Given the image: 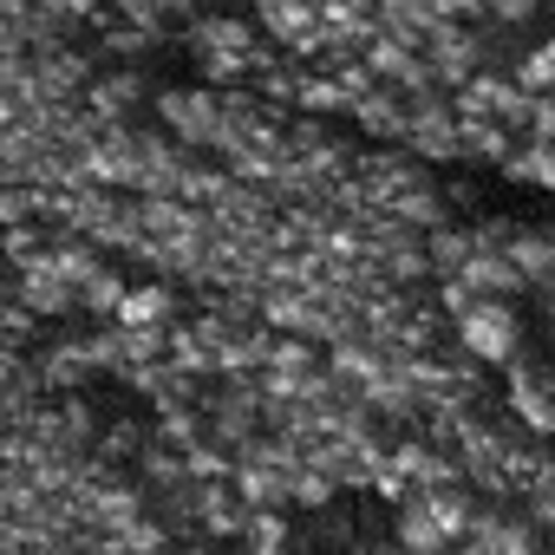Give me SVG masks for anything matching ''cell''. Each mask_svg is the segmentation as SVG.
<instances>
[{"label":"cell","instance_id":"1","mask_svg":"<svg viewBox=\"0 0 555 555\" xmlns=\"http://www.w3.org/2000/svg\"><path fill=\"white\" fill-rule=\"evenodd\" d=\"M457 334H464V347L477 353V360H509L516 353V340H522V314L509 308V301H477L464 321H457Z\"/></svg>","mask_w":555,"mask_h":555},{"label":"cell","instance_id":"2","mask_svg":"<svg viewBox=\"0 0 555 555\" xmlns=\"http://www.w3.org/2000/svg\"><path fill=\"white\" fill-rule=\"evenodd\" d=\"M457 282H464L477 301H496V295H516V282H522V274H516V268H509L496 248H477V255H464Z\"/></svg>","mask_w":555,"mask_h":555},{"label":"cell","instance_id":"3","mask_svg":"<svg viewBox=\"0 0 555 555\" xmlns=\"http://www.w3.org/2000/svg\"><path fill=\"white\" fill-rule=\"evenodd\" d=\"M164 118H170V131H183V138H216V99H209V92H170V99H164Z\"/></svg>","mask_w":555,"mask_h":555},{"label":"cell","instance_id":"4","mask_svg":"<svg viewBox=\"0 0 555 555\" xmlns=\"http://www.w3.org/2000/svg\"><path fill=\"white\" fill-rule=\"evenodd\" d=\"M164 321H170V295H164V288H125L118 327H131V334H164Z\"/></svg>","mask_w":555,"mask_h":555},{"label":"cell","instance_id":"5","mask_svg":"<svg viewBox=\"0 0 555 555\" xmlns=\"http://www.w3.org/2000/svg\"><path fill=\"white\" fill-rule=\"evenodd\" d=\"M288 477H295V464H248V470H242L235 483H242V496H248V503L274 509V503L288 496Z\"/></svg>","mask_w":555,"mask_h":555},{"label":"cell","instance_id":"6","mask_svg":"<svg viewBox=\"0 0 555 555\" xmlns=\"http://www.w3.org/2000/svg\"><path fill=\"white\" fill-rule=\"evenodd\" d=\"M418 509L431 516V529H438V542H457V535L470 529V516H477V509H470V503H464L457 490H431V496H425Z\"/></svg>","mask_w":555,"mask_h":555},{"label":"cell","instance_id":"7","mask_svg":"<svg viewBox=\"0 0 555 555\" xmlns=\"http://www.w3.org/2000/svg\"><path fill=\"white\" fill-rule=\"evenodd\" d=\"M27 301H34L40 314H66V308H73V288L60 282L47 261H34V274H27Z\"/></svg>","mask_w":555,"mask_h":555},{"label":"cell","instance_id":"8","mask_svg":"<svg viewBox=\"0 0 555 555\" xmlns=\"http://www.w3.org/2000/svg\"><path fill=\"white\" fill-rule=\"evenodd\" d=\"M399 542H405L412 555H438V548H444V542H438V529H431V516H425L418 503L399 516Z\"/></svg>","mask_w":555,"mask_h":555},{"label":"cell","instance_id":"9","mask_svg":"<svg viewBox=\"0 0 555 555\" xmlns=\"http://www.w3.org/2000/svg\"><path fill=\"white\" fill-rule=\"evenodd\" d=\"M79 295H86V308H92V314H118V301H125V282L99 268V274H92V282H86Z\"/></svg>","mask_w":555,"mask_h":555},{"label":"cell","instance_id":"10","mask_svg":"<svg viewBox=\"0 0 555 555\" xmlns=\"http://www.w3.org/2000/svg\"><path fill=\"white\" fill-rule=\"evenodd\" d=\"M334 373H340V379H360V386H373V379H379V360H373L366 347H340V353H334Z\"/></svg>","mask_w":555,"mask_h":555},{"label":"cell","instance_id":"11","mask_svg":"<svg viewBox=\"0 0 555 555\" xmlns=\"http://www.w3.org/2000/svg\"><path fill=\"white\" fill-rule=\"evenodd\" d=\"M248 529H255V548H261V555H282V542H288V522L274 516V509H255V516H248Z\"/></svg>","mask_w":555,"mask_h":555},{"label":"cell","instance_id":"12","mask_svg":"<svg viewBox=\"0 0 555 555\" xmlns=\"http://www.w3.org/2000/svg\"><path fill=\"white\" fill-rule=\"evenodd\" d=\"M503 261H509L516 274H542V268H548V242H542V235H522V242H516Z\"/></svg>","mask_w":555,"mask_h":555},{"label":"cell","instance_id":"13","mask_svg":"<svg viewBox=\"0 0 555 555\" xmlns=\"http://www.w3.org/2000/svg\"><path fill=\"white\" fill-rule=\"evenodd\" d=\"M268 27H274V34H308V27H314V14H308V8H274V14H268Z\"/></svg>","mask_w":555,"mask_h":555},{"label":"cell","instance_id":"14","mask_svg":"<svg viewBox=\"0 0 555 555\" xmlns=\"http://www.w3.org/2000/svg\"><path fill=\"white\" fill-rule=\"evenodd\" d=\"M444 308H451V314H457V321H464V314H470V308H477V295H470V288H464V282H457V274H451V282H444Z\"/></svg>","mask_w":555,"mask_h":555},{"label":"cell","instance_id":"15","mask_svg":"<svg viewBox=\"0 0 555 555\" xmlns=\"http://www.w3.org/2000/svg\"><path fill=\"white\" fill-rule=\"evenodd\" d=\"M548 73H555V60H548V47H535V53L522 60V79H529V86H548Z\"/></svg>","mask_w":555,"mask_h":555},{"label":"cell","instance_id":"16","mask_svg":"<svg viewBox=\"0 0 555 555\" xmlns=\"http://www.w3.org/2000/svg\"><path fill=\"white\" fill-rule=\"evenodd\" d=\"M92 170H99V177H138V164H131V157H118V151H99V157H92Z\"/></svg>","mask_w":555,"mask_h":555},{"label":"cell","instance_id":"17","mask_svg":"<svg viewBox=\"0 0 555 555\" xmlns=\"http://www.w3.org/2000/svg\"><path fill=\"white\" fill-rule=\"evenodd\" d=\"M164 438H170V444H196V418H183V412H170V425H164Z\"/></svg>","mask_w":555,"mask_h":555},{"label":"cell","instance_id":"18","mask_svg":"<svg viewBox=\"0 0 555 555\" xmlns=\"http://www.w3.org/2000/svg\"><path fill=\"white\" fill-rule=\"evenodd\" d=\"M190 470H196V477H222V457H216V451H196Z\"/></svg>","mask_w":555,"mask_h":555},{"label":"cell","instance_id":"19","mask_svg":"<svg viewBox=\"0 0 555 555\" xmlns=\"http://www.w3.org/2000/svg\"><path fill=\"white\" fill-rule=\"evenodd\" d=\"M14 216H21V203H14V196H0V222H14Z\"/></svg>","mask_w":555,"mask_h":555}]
</instances>
